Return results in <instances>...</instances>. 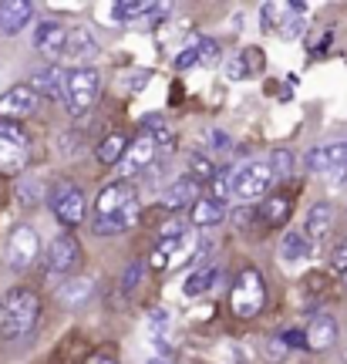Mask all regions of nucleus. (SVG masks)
I'll return each mask as SVG.
<instances>
[{"mask_svg":"<svg viewBox=\"0 0 347 364\" xmlns=\"http://www.w3.org/2000/svg\"><path fill=\"white\" fill-rule=\"evenodd\" d=\"M139 216V196L129 182H112L105 186L98 199H95V220H91V233L98 236H118L125 233Z\"/></svg>","mask_w":347,"mask_h":364,"instance_id":"obj_1","label":"nucleus"},{"mask_svg":"<svg viewBox=\"0 0 347 364\" xmlns=\"http://www.w3.org/2000/svg\"><path fill=\"white\" fill-rule=\"evenodd\" d=\"M38 314H41V300L34 290L14 287L11 294H4V300H0V341L24 338L27 331L38 324Z\"/></svg>","mask_w":347,"mask_h":364,"instance_id":"obj_2","label":"nucleus"},{"mask_svg":"<svg viewBox=\"0 0 347 364\" xmlns=\"http://www.w3.org/2000/svg\"><path fill=\"white\" fill-rule=\"evenodd\" d=\"M263 304H267V284H263V277L257 270H243L236 277V287H233V294H230L233 314L253 317V314L263 311Z\"/></svg>","mask_w":347,"mask_h":364,"instance_id":"obj_3","label":"nucleus"},{"mask_svg":"<svg viewBox=\"0 0 347 364\" xmlns=\"http://www.w3.org/2000/svg\"><path fill=\"white\" fill-rule=\"evenodd\" d=\"M65 108L68 115H85L95 98H98V71H91V68H78L65 78Z\"/></svg>","mask_w":347,"mask_h":364,"instance_id":"obj_4","label":"nucleus"},{"mask_svg":"<svg viewBox=\"0 0 347 364\" xmlns=\"http://www.w3.org/2000/svg\"><path fill=\"white\" fill-rule=\"evenodd\" d=\"M31 159V142L17 125H0V176H21Z\"/></svg>","mask_w":347,"mask_h":364,"instance_id":"obj_5","label":"nucleus"},{"mask_svg":"<svg viewBox=\"0 0 347 364\" xmlns=\"http://www.w3.org/2000/svg\"><path fill=\"white\" fill-rule=\"evenodd\" d=\"M270 186H273V172L267 162H246L243 169L233 172V196L243 199V203L270 193Z\"/></svg>","mask_w":347,"mask_h":364,"instance_id":"obj_6","label":"nucleus"},{"mask_svg":"<svg viewBox=\"0 0 347 364\" xmlns=\"http://www.w3.org/2000/svg\"><path fill=\"white\" fill-rule=\"evenodd\" d=\"M7 267L11 270H27L31 263L38 260V253H41V240L38 233H34V226H27V223H21V226H14L11 236H7Z\"/></svg>","mask_w":347,"mask_h":364,"instance_id":"obj_7","label":"nucleus"},{"mask_svg":"<svg viewBox=\"0 0 347 364\" xmlns=\"http://www.w3.org/2000/svg\"><path fill=\"white\" fill-rule=\"evenodd\" d=\"M51 209L65 226H78L85 220V193L78 186H71V182H58L51 193Z\"/></svg>","mask_w":347,"mask_h":364,"instance_id":"obj_8","label":"nucleus"},{"mask_svg":"<svg viewBox=\"0 0 347 364\" xmlns=\"http://www.w3.org/2000/svg\"><path fill=\"white\" fill-rule=\"evenodd\" d=\"M159 156V149H155L152 135L142 129L129 145H125V156H122V176L129 179V176H139V172H149V166L155 162Z\"/></svg>","mask_w":347,"mask_h":364,"instance_id":"obj_9","label":"nucleus"},{"mask_svg":"<svg viewBox=\"0 0 347 364\" xmlns=\"http://www.w3.org/2000/svg\"><path fill=\"white\" fill-rule=\"evenodd\" d=\"M38 108V95L31 91V85H14L0 95V118L4 122H21V118L34 115Z\"/></svg>","mask_w":347,"mask_h":364,"instance_id":"obj_10","label":"nucleus"},{"mask_svg":"<svg viewBox=\"0 0 347 364\" xmlns=\"http://www.w3.org/2000/svg\"><path fill=\"white\" fill-rule=\"evenodd\" d=\"M78 263V243L75 236H54L51 243H48V260H44V267H48V273H54V277H61V273H71Z\"/></svg>","mask_w":347,"mask_h":364,"instance_id":"obj_11","label":"nucleus"},{"mask_svg":"<svg viewBox=\"0 0 347 364\" xmlns=\"http://www.w3.org/2000/svg\"><path fill=\"white\" fill-rule=\"evenodd\" d=\"M31 17H34V7L27 4V0H4L0 4V34H21L27 24H31Z\"/></svg>","mask_w":347,"mask_h":364,"instance_id":"obj_12","label":"nucleus"},{"mask_svg":"<svg viewBox=\"0 0 347 364\" xmlns=\"http://www.w3.org/2000/svg\"><path fill=\"white\" fill-rule=\"evenodd\" d=\"M65 54L75 65H85V61H95V58H98V38L91 34V27H71V31H68Z\"/></svg>","mask_w":347,"mask_h":364,"instance_id":"obj_13","label":"nucleus"},{"mask_svg":"<svg viewBox=\"0 0 347 364\" xmlns=\"http://www.w3.org/2000/svg\"><path fill=\"white\" fill-rule=\"evenodd\" d=\"M344 152H347V142H327V145H317L307 152V169L310 172H337L344 162Z\"/></svg>","mask_w":347,"mask_h":364,"instance_id":"obj_14","label":"nucleus"},{"mask_svg":"<svg viewBox=\"0 0 347 364\" xmlns=\"http://www.w3.org/2000/svg\"><path fill=\"white\" fill-rule=\"evenodd\" d=\"M65 44H68V27H61L58 21H41L38 31H34V48L48 58H58L65 54Z\"/></svg>","mask_w":347,"mask_h":364,"instance_id":"obj_15","label":"nucleus"},{"mask_svg":"<svg viewBox=\"0 0 347 364\" xmlns=\"http://www.w3.org/2000/svg\"><path fill=\"white\" fill-rule=\"evenodd\" d=\"M203 196H199V182H193L189 176L186 179H176L166 193L159 196V206L162 209H182V206H196Z\"/></svg>","mask_w":347,"mask_h":364,"instance_id":"obj_16","label":"nucleus"},{"mask_svg":"<svg viewBox=\"0 0 347 364\" xmlns=\"http://www.w3.org/2000/svg\"><path fill=\"white\" fill-rule=\"evenodd\" d=\"M304 338H307V348L310 351H327V348H334L337 341V321L331 314H317L310 327L304 331Z\"/></svg>","mask_w":347,"mask_h":364,"instance_id":"obj_17","label":"nucleus"},{"mask_svg":"<svg viewBox=\"0 0 347 364\" xmlns=\"http://www.w3.org/2000/svg\"><path fill=\"white\" fill-rule=\"evenodd\" d=\"M65 71L61 68H41V71H34V78H31V91L34 95H44V98H61L65 95Z\"/></svg>","mask_w":347,"mask_h":364,"instance_id":"obj_18","label":"nucleus"},{"mask_svg":"<svg viewBox=\"0 0 347 364\" xmlns=\"http://www.w3.org/2000/svg\"><path fill=\"white\" fill-rule=\"evenodd\" d=\"M280 260L287 263V267H300V263L310 260V240L304 233H283L280 240Z\"/></svg>","mask_w":347,"mask_h":364,"instance_id":"obj_19","label":"nucleus"},{"mask_svg":"<svg viewBox=\"0 0 347 364\" xmlns=\"http://www.w3.org/2000/svg\"><path fill=\"white\" fill-rule=\"evenodd\" d=\"M331 226H334V209L327 206V203L310 206L307 223H304V233H307L310 240H321V236H327V233H331Z\"/></svg>","mask_w":347,"mask_h":364,"instance_id":"obj_20","label":"nucleus"},{"mask_svg":"<svg viewBox=\"0 0 347 364\" xmlns=\"http://www.w3.org/2000/svg\"><path fill=\"white\" fill-rule=\"evenodd\" d=\"M226 220V203H219V199H213V196H206V199H199L193 206V223L196 226H216V223Z\"/></svg>","mask_w":347,"mask_h":364,"instance_id":"obj_21","label":"nucleus"},{"mask_svg":"<svg viewBox=\"0 0 347 364\" xmlns=\"http://www.w3.org/2000/svg\"><path fill=\"white\" fill-rule=\"evenodd\" d=\"M145 132L152 135L159 156H172V152H176V132H172V125H166L162 118H145Z\"/></svg>","mask_w":347,"mask_h":364,"instance_id":"obj_22","label":"nucleus"},{"mask_svg":"<svg viewBox=\"0 0 347 364\" xmlns=\"http://www.w3.org/2000/svg\"><path fill=\"white\" fill-rule=\"evenodd\" d=\"M307 4H287V11L280 17V34L283 38H300L304 34V24H307Z\"/></svg>","mask_w":347,"mask_h":364,"instance_id":"obj_23","label":"nucleus"},{"mask_svg":"<svg viewBox=\"0 0 347 364\" xmlns=\"http://www.w3.org/2000/svg\"><path fill=\"white\" fill-rule=\"evenodd\" d=\"M216 277H219L216 267H206V270L189 273V277H186V284H182V294H186V297H203L206 290H213Z\"/></svg>","mask_w":347,"mask_h":364,"instance_id":"obj_24","label":"nucleus"},{"mask_svg":"<svg viewBox=\"0 0 347 364\" xmlns=\"http://www.w3.org/2000/svg\"><path fill=\"white\" fill-rule=\"evenodd\" d=\"M186 172H189V179L193 182H213L216 179V166H213V159L206 152H189L186 156Z\"/></svg>","mask_w":347,"mask_h":364,"instance_id":"obj_25","label":"nucleus"},{"mask_svg":"<svg viewBox=\"0 0 347 364\" xmlns=\"http://www.w3.org/2000/svg\"><path fill=\"white\" fill-rule=\"evenodd\" d=\"M95 294V287H91L88 277H78V280H68L61 290H58V297H61V304H68V307H78V304H85V300Z\"/></svg>","mask_w":347,"mask_h":364,"instance_id":"obj_26","label":"nucleus"},{"mask_svg":"<svg viewBox=\"0 0 347 364\" xmlns=\"http://www.w3.org/2000/svg\"><path fill=\"white\" fill-rule=\"evenodd\" d=\"M98 162L102 166H115V162H122V156H125V139L122 135H108L102 145H98Z\"/></svg>","mask_w":347,"mask_h":364,"instance_id":"obj_27","label":"nucleus"},{"mask_svg":"<svg viewBox=\"0 0 347 364\" xmlns=\"http://www.w3.org/2000/svg\"><path fill=\"white\" fill-rule=\"evenodd\" d=\"M270 172L273 176H294V169H297V159H294V152L290 149H273L270 152Z\"/></svg>","mask_w":347,"mask_h":364,"instance_id":"obj_28","label":"nucleus"},{"mask_svg":"<svg viewBox=\"0 0 347 364\" xmlns=\"http://www.w3.org/2000/svg\"><path fill=\"white\" fill-rule=\"evenodd\" d=\"M287 213H290V203H287L283 196H273L270 203L263 206V223H267V226H280V223L287 220Z\"/></svg>","mask_w":347,"mask_h":364,"instance_id":"obj_29","label":"nucleus"},{"mask_svg":"<svg viewBox=\"0 0 347 364\" xmlns=\"http://www.w3.org/2000/svg\"><path fill=\"white\" fill-rule=\"evenodd\" d=\"M149 11V4H139V0H129V4H115L112 14H115V21H135L142 14Z\"/></svg>","mask_w":347,"mask_h":364,"instance_id":"obj_30","label":"nucleus"},{"mask_svg":"<svg viewBox=\"0 0 347 364\" xmlns=\"http://www.w3.org/2000/svg\"><path fill=\"white\" fill-rule=\"evenodd\" d=\"M226 196H233V169L216 172V179H213V199L226 203Z\"/></svg>","mask_w":347,"mask_h":364,"instance_id":"obj_31","label":"nucleus"},{"mask_svg":"<svg viewBox=\"0 0 347 364\" xmlns=\"http://www.w3.org/2000/svg\"><path fill=\"white\" fill-rule=\"evenodd\" d=\"M17 199L24 203V206H34L41 199V182L38 179H21V186H17Z\"/></svg>","mask_w":347,"mask_h":364,"instance_id":"obj_32","label":"nucleus"},{"mask_svg":"<svg viewBox=\"0 0 347 364\" xmlns=\"http://www.w3.org/2000/svg\"><path fill=\"white\" fill-rule=\"evenodd\" d=\"M287 11V4H263L260 11V24L263 27H280V14Z\"/></svg>","mask_w":347,"mask_h":364,"instance_id":"obj_33","label":"nucleus"},{"mask_svg":"<svg viewBox=\"0 0 347 364\" xmlns=\"http://www.w3.org/2000/svg\"><path fill=\"white\" fill-rule=\"evenodd\" d=\"M199 65V51H196V44H189L186 51H179V58H176V68L179 71H189V68Z\"/></svg>","mask_w":347,"mask_h":364,"instance_id":"obj_34","label":"nucleus"},{"mask_svg":"<svg viewBox=\"0 0 347 364\" xmlns=\"http://www.w3.org/2000/svg\"><path fill=\"white\" fill-rule=\"evenodd\" d=\"M196 51H199V65H209V61H216V41H196Z\"/></svg>","mask_w":347,"mask_h":364,"instance_id":"obj_35","label":"nucleus"},{"mask_svg":"<svg viewBox=\"0 0 347 364\" xmlns=\"http://www.w3.org/2000/svg\"><path fill=\"white\" fill-rule=\"evenodd\" d=\"M139 280H142V263H132L129 270H125V277H122V290L129 294V290H135L139 287Z\"/></svg>","mask_w":347,"mask_h":364,"instance_id":"obj_36","label":"nucleus"},{"mask_svg":"<svg viewBox=\"0 0 347 364\" xmlns=\"http://www.w3.org/2000/svg\"><path fill=\"white\" fill-rule=\"evenodd\" d=\"M250 71H246V65H243V58H233L230 65H226V78L230 81H243Z\"/></svg>","mask_w":347,"mask_h":364,"instance_id":"obj_37","label":"nucleus"},{"mask_svg":"<svg viewBox=\"0 0 347 364\" xmlns=\"http://www.w3.org/2000/svg\"><path fill=\"white\" fill-rule=\"evenodd\" d=\"M280 341L287 344V348H300V351H307V338H304V331H287Z\"/></svg>","mask_w":347,"mask_h":364,"instance_id":"obj_38","label":"nucleus"},{"mask_svg":"<svg viewBox=\"0 0 347 364\" xmlns=\"http://www.w3.org/2000/svg\"><path fill=\"white\" fill-rule=\"evenodd\" d=\"M334 267L341 273H347V243H341V247L334 250Z\"/></svg>","mask_w":347,"mask_h":364,"instance_id":"obj_39","label":"nucleus"},{"mask_svg":"<svg viewBox=\"0 0 347 364\" xmlns=\"http://www.w3.org/2000/svg\"><path fill=\"white\" fill-rule=\"evenodd\" d=\"M283 351H287V344H283L280 338H277V341H270V344H267V354H270L273 361H280V358H283Z\"/></svg>","mask_w":347,"mask_h":364,"instance_id":"obj_40","label":"nucleus"},{"mask_svg":"<svg viewBox=\"0 0 347 364\" xmlns=\"http://www.w3.org/2000/svg\"><path fill=\"white\" fill-rule=\"evenodd\" d=\"M149 321H152V324H166L169 317H166V311H162V307H155V311H149Z\"/></svg>","mask_w":347,"mask_h":364,"instance_id":"obj_41","label":"nucleus"},{"mask_svg":"<svg viewBox=\"0 0 347 364\" xmlns=\"http://www.w3.org/2000/svg\"><path fill=\"white\" fill-rule=\"evenodd\" d=\"M88 364H115V361H112V358H91Z\"/></svg>","mask_w":347,"mask_h":364,"instance_id":"obj_42","label":"nucleus"},{"mask_svg":"<svg viewBox=\"0 0 347 364\" xmlns=\"http://www.w3.org/2000/svg\"><path fill=\"white\" fill-rule=\"evenodd\" d=\"M149 364H169V361H166V358H152V361H149Z\"/></svg>","mask_w":347,"mask_h":364,"instance_id":"obj_43","label":"nucleus"},{"mask_svg":"<svg viewBox=\"0 0 347 364\" xmlns=\"http://www.w3.org/2000/svg\"><path fill=\"white\" fill-rule=\"evenodd\" d=\"M344 162H347V152H344Z\"/></svg>","mask_w":347,"mask_h":364,"instance_id":"obj_44","label":"nucleus"},{"mask_svg":"<svg viewBox=\"0 0 347 364\" xmlns=\"http://www.w3.org/2000/svg\"><path fill=\"white\" fill-rule=\"evenodd\" d=\"M344 277H347V273H344Z\"/></svg>","mask_w":347,"mask_h":364,"instance_id":"obj_45","label":"nucleus"}]
</instances>
